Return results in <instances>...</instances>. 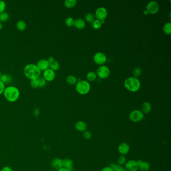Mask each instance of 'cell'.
<instances>
[{
  "label": "cell",
  "instance_id": "obj_1",
  "mask_svg": "<svg viewBox=\"0 0 171 171\" xmlns=\"http://www.w3.org/2000/svg\"><path fill=\"white\" fill-rule=\"evenodd\" d=\"M24 74L29 79H36L40 77L41 71L37 67L36 64L30 63L27 64L24 68Z\"/></svg>",
  "mask_w": 171,
  "mask_h": 171
},
{
  "label": "cell",
  "instance_id": "obj_2",
  "mask_svg": "<svg viewBox=\"0 0 171 171\" xmlns=\"http://www.w3.org/2000/svg\"><path fill=\"white\" fill-rule=\"evenodd\" d=\"M3 94L4 97L8 101L14 102L19 98L20 92L17 87L10 85L6 87Z\"/></svg>",
  "mask_w": 171,
  "mask_h": 171
},
{
  "label": "cell",
  "instance_id": "obj_3",
  "mask_svg": "<svg viewBox=\"0 0 171 171\" xmlns=\"http://www.w3.org/2000/svg\"><path fill=\"white\" fill-rule=\"evenodd\" d=\"M124 85L126 89L129 91L135 92L139 90L141 87V82L137 78L131 77L125 80Z\"/></svg>",
  "mask_w": 171,
  "mask_h": 171
},
{
  "label": "cell",
  "instance_id": "obj_4",
  "mask_svg": "<svg viewBox=\"0 0 171 171\" xmlns=\"http://www.w3.org/2000/svg\"><path fill=\"white\" fill-rule=\"evenodd\" d=\"M90 85L88 81L81 80L76 84V90L78 94L85 95L90 91Z\"/></svg>",
  "mask_w": 171,
  "mask_h": 171
},
{
  "label": "cell",
  "instance_id": "obj_5",
  "mask_svg": "<svg viewBox=\"0 0 171 171\" xmlns=\"http://www.w3.org/2000/svg\"><path fill=\"white\" fill-rule=\"evenodd\" d=\"M144 118V114L139 110H132L129 115V120L134 122H138L143 120Z\"/></svg>",
  "mask_w": 171,
  "mask_h": 171
},
{
  "label": "cell",
  "instance_id": "obj_6",
  "mask_svg": "<svg viewBox=\"0 0 171 171\" xmlns=\"http://www.w3.org/2000/svg\"><path fill=\"white\" fill-rule=\"evenodd\" d=\"M97 74L99 77L101 79H106L110 75V70L107 66L101 65L97 69Z\"/></svg>",
  "mask_w": 171,
  "mask_h": 171
},
{
  "label": "cell",
  "instance_id": "obj_7",
  "mask_svg": "<svg viewBox=\"0 0 171 171\" xmlns=\"http://www.w3.org/2000/svg\"><path fill=\"white\" fill-rule=\"evenodd\" d=\"M95 16L98 20L101 21H104L108 16V11L104 8H99L95 12Z\"/></svg>",
  "mask_w": 171,
  "mask_h": 171
},
{
  "label": "cell",
  "instance_id": "obj_8",
  "mask_svg": "<svg viewBox=\"0 0 171 171\" xmlns=\"http://www.w3.org/2000/svg\"><path fill=\"white\" fill-rule=\"evenodd\" d=\"M106 60L107 58L106 55L101 52H97L94 55V61L98 65H102L106 63Z\"/></svg>",
  "mask_w": 171,
  "mask_h": 171
},
{
  "label": "cell",
  "instance_id": "obj_9",
  "mask_svg": "<svg viewBox=\"0 0 171 171\" xmlns=\"http://www.w3.org/2000/svg\"><path fill=\"white\" fill-rule=\"evenodd\" d=\"M146 10L148 12V14H156L159 11V4L155 1L150 2L146 6Z\"/></svg>",
  "mask_w": 171,
  "mask_h": 171
},
{
  "label": "cell",
  "instance_id": "obj_10",
  "mask_svg": "<svg viewBox=\"0 0 171 171\" xmlns=\"http://www.w3.org/2000/svg\"><path fill=\"white\" fill-rule=\"evenodd\" d=\"M56 77V74L54 71L52 69L48 68L46 70L43 71V77L44 78L46 81L51 82L55 80Z\"/></svg>",
  "mask_w": 171,
  "mask_h": 171
},
{
  "label": "cell",
  "instance_id": "obj_11",
  "mask_svg": "<svg viewBox=\"0 0 171 171\" xmlns=\"http://www.w3.org/2000/svg\"><path fill=\"white\" fill-rule=\"evenodd\" d=\"M127 171H137L139 169L138 161L135 160H129L126 162L125 167Z\"/></svg>",
  "mask_w": 171,
  "mask_h": 171
},
{
  "label": "cell",
  "instance_id": "obj_12",
  "mask_svg": "<svg viewBox=\"0 0 171 171\" xmlns=\"http://www.w3.org/2000/svg\"><path fill=\"white\" fill-rule=\"evenodd\" d=\"M49 62H48L47 59H41L40 60H38L36 65L41 71H44L49 68Z\"/></svg>",
  "mask_w": 171,
  "mask_h": 171
},
{
  "label": "cell",
  "instance_id": "obj_13",
  "mask_svg": "<svg viewBox=\"0 0 171 171\" xmlns=\"http://www.w3.org/2000/svg\"><path fill=\"white\" fill-rule=\"evenodd\" d=\"M118 152L122 155H125L129 153L130 148L129 144L127 143H122L118 146Z\"/></svg>",
  "mask_w": 171,
  "mask_h": 171
},
{
  "label": "cell",
  "instance_id": "obj_14",
  "mask_svg": "<svg viewBox=\"0 0 171 171\" xmlns=\"http://www.w3.org/2000/svg\"><path fill=\"white\" fill-rule=\"evenodd\" d=\"M63 167L69 171H73V162L71 159L66 158L62 160Z\"/></svg>",
  "mask_w": 171,
  "mask_h": 171
},
{
  "label": "cell",
  "instance_id": "obj_15",
  "mask_svg": "<svg viewBox=\"0 0 171 171\" xmlns=\"http://www.w3.org/2000/svg\"><path fill=\"white\" fill-rule=\"evenodd\" d=\"M51 166L53 169L58 170L59 169L63 167L62 160L60 158H55L52 161Z\"/></svg>",
  "mask_w": 171,
  "mask_h": 171
},
{
  "label": "cell",
  "instance_id": "obj_16",
  "mask_svg": "<svg viewBox=\"0 0 171 171\" xmlns=\"http://www.w3.org/2000/svg\"><path fill=\"white\" fill-rule=\"evenodd\" d=\"M75 127L77 131L80 132H84L87 131V124L83 121H78L75 125Z\"/></svg>",
  "mask_w": 171,
  "mask_h": 171
},
{
  "label": "cell",
  "instance_id": "obj_17",
  "mask_svg": "<svg viewBox=\"0 0 171 171\" xmlns=\"http://www.w3.org/2000/svg\"><path fill=\"white\" fill-rule=\"evenodd\" d=\"M139 164V169L141 171H148L150 169V165L148 162L142 161L141 160H138Z\"/></svg>",
  "mask_w": 171,
  "mask_h": 171
},
{
  "label": "cell",
  "instance_id": "obj_18",
  "mask_svg": "<svg viewBox=\"0 0 171 171\" xmlns=\"http://www.w3.org/2000/svg\"><path fill=\"white\" fill-rule=\"evenodd\" d=\"M141 111L144 114H147L152 110V105L148 102H144L141 106Z\"/></svg>",
  "mask_w": 171,
  "mask_h": 171
},
{
  "label": "cell",
  "instance_id": "obj_19",
  "mask_svg": "<svg viewBox=\"0 0 171 171\" xmlns=\"http://www.w3.org/2000/svg\"><path fill=\"white\" fill-rule=\"evenodd\" d=\"M75 28L77 29H83L85 27V23L84 21L82 19H77L74 20V25Z\"/></svg>",
  "mask_w": 171,
  "mask_h": 171
},
{
  "label": "cell",
  "instance_id": "obj_20",
  "mask_svg": "<svg viewBox=\"0 0 171 171\" xmlns=\"http://www.w3.org/2000/svg\"><path fill=\"white\" fill-rule=\"evenodd\" d=\"M0 80L5 84L10 83L12 80V77L9 74H2L0 77Z\"/></svg>",
  "mask_w": 171,
  "mask_h": 171
},
{
  "label": "cell",
  "instance_id": "obj_21",
  "mask_svg": "<svg viewBox=\"0 0 171 171\" xmlns=\"http://www.w3.org/2000/svg\"><path fill=\"white\" fill-rule=\"evenodd\" d=\"M26 23L23 20H19L16 23V27L20 31H24L26 28Z\"/></svg>",
  "mask_w": 171,
  "mask_h": 171
},
{
  "label": "cell",
  "instance_id": "obj_22",
  "mask_svg": "<svg viewBox=\"0 0 171 171\" xmlns=\"http://www.w3.org/2000/svg\"><path fill=\"white\" fill-rule=\"evenodd\" d=\"M10 18V15L7 12L4 11L0 13V22H5L7 21Z\"/></svg>",
  "mask_w": 171,
  "mask_h": 171
},
{
  "label": "cell",
  "instance_id": "obj_23",
  "mask_svg": "<svg viewBox=\"0 0 171 171\" xmlns=\"http://www.w3.org/2000/svg\"><path fill=\"white\" fill-rule=\"evenodd\" d=\"M76 0H65L64 1V5L67 8L71 9L76 5Z\"/></svg>",
  "mask_w": 171,
  "mask_h": 171
},
{
  "label": "cell",
  "instance_id": "obj_24",
  "mask_svg": "<svg viewBox=\"0 0 171 171\" xmlns=\"http://www.w3.org/2000/svg\"><path fill=\"white\" fill-rule=\"evenodd\" d=\"M60 68V64L57 61L55 60L54 61H53L52 63H50L49 64V68L52 69L53 71H57Z\"/></svg>",
  "mask_w": 171,
  "mask_h": 171
},
{
  "label": "cell",
  "instance_id": "obj_25",
  "mask_svg": "<svg viewBox=\"0 0 171 171\" xmlns=\"http://www.w3.org/2000/svg\"><path fill=\"white\" fill-rule=\"evenodd\" d=\"M96 77H97L96 74L94 72H93V71L89 72L87 74V80H88V81H94V80L96 79Z\"/></svg>",
  "mask_w": 171,
  "mask_h": 171
},
{
  "label": "cell",
  "instance_id": "obj_26",
  "mask_svg": "<svg viewBox=\"0 0 171 171\" xmlns=\"http://www.w3.org/2000/svg\"><path fill=\"white\" fill-rule=\"evenodd\" d=\"M163 31L167 35H170L171 33V22H167L164 25L163 27Z\"/></svg>",
  "mask_w": 171,
  "mask_h": 171
},
{
  "label": "cell",
  "instance_id": "obj_27",
  "mask_svg": "<svg viewBox=\"0 0 171 171\" xmlns=\"http://www.w3.org/2000/svg\"><path fill=\"white\" fill-rule=\"evenodd\" d=\"M66 81L69 85H73L76 83L77 79L75 77V76H73V75H69V76H67V78H66Z\"/></svg>",
  "mask_w": 171,
  "mask_h": 171
},
{
  "label": "cell",
  "instance_id": "obj_28",
  "mask_svg": "<svg viewBox=\"0 0 171 171\" xmlns=\"http://www.w3.org/2000/svg\"><path fill=\"white\" fill-rule=\"evenodd\" d=\"M92 27L94 28V29L95 30H97V29H99L101 27L102 23L101 22V21L98 20H95L92 22Z\"/></svg>",
  "mask_w": 171,
  "mask_h": 171
},
{
  "label": "cell",
  "instance_id": "obj_29",
  "mask_svg": "<svg viewBox=\"0 0 171 171\" xmlns=\"http://www.w3.org/2000/svg\"><path fill=\"white\" fill-rule=\"evenodd\" d=\"M30 85L32 88H37L39 87V80L38 78L30 80Z\"/></svg>",
  "mask_w": 171,
  "mask_h": 171
},
{
  "label": "cell",
  "instance_id": "obj_30",
  "mask_svg": "<svg viewBox=\"0 0 171 171\" xmlns=\"http://www.w3.org/2000/svg\"><path fill=\"white\" fill-rule=\"evenodd\" d=\"M117 161H118V165L123 166L124 165H125V163L127 162V159H126V158L125 156L121 155L118 157Z\"/></svg>",
  "mask_w": 171,
  "mask_h": 171
},
{
  "label": "cell",
  "instance_id": "obj_31",
  "mask_svg": "<svg viewBox=\"0 0 171 171\" xmlns=\"http://www.w3.org/2000/svg\"><path fill=\"white\" fill-rule=\"evenodd\" d=\"M85 20L89 23H92L95 20V16L91 13H88L85 16Z\"/></svg>",
  "mask_w": 171,
  "mask_h": 171
},
{
  "label": "cell",
  "instance_id": "obj_32",
  "mask_svg": "<svg viewBox=\"0 0 171 171\" xmlns=\"http://www.w3.org/2000/svg\"><path fill=\"white\" fill-rule=\"evenodd\" d=\"M141 74V70L139 67H137L133 70V75L134 77H139Z\"/></svg>",
  "mask_w": 171,
  "mask_h": 171
},
{
  "label": "cell",
  "instance_id": "obj_33",
  "mask_svg": "<svg viewBox=\"0 0 171 171\" xmlns=\"http://www.w3.org/2000/svg\"><path fill=\"white\" fill-rule=\"evenodd\" d=\"M65 23L67 26L72 27L74 25V20L71 17H68L66 19Z\"/></svg>",
  "mask_w": 171,
  "mask_h": 171
},
{
  "label": "cell",
  "instance_id": "obj_34",
  "mask_svg": "<svg viewBox=\"0 0 171 171\" xmlns=\"http://www.w3.org/2000/svg\"><path fill=\"white\" fill-rule=\"evenodd\" d=\"M38 80H39V87H43L46 85L47 81L43 77H41V76L39 77L38 78Z\"/></svg>",
  "mask_w": 171,
  "mask_h": 171
},
{
  "label": "cell",
  "instance_id": "obj_35",
  "mask_svg": "<svg viewBox=\"0 0 171 171\" xmlns=\"http://www.w3.org/2000/svg\"><path fill=\"white\" fill-rule=\"evenodd\" d=\"M6 3L3 0H0V13L5 11Z\"/></svg>",
  "mask_w": 171,
  "mask_h": 171
},
{
  "label": "cell",
  "instance_id": "obj_36",
  "mask_svg": "<svg viewBox=\"0 0 171 171\" xmlns=\"http://www.w3.org/2000/svg\"><path fill=\"white\" fill-rule=\"evenodd\" d=\"M113 170L114 171H127L125 167L120 165H115Z\"/></svg>",
  "mask_w": 171,
  "mask_h": 171
},
{
  "label": "cell",
  "instance_id": "obj_37",
  "mask_svg": "<svg viewBox=\"0 0 171 171\" xmlns=\"http://www.w3.org/2000/svg\"><path fill=\"white\" fill-rule=\"evenodd\" d=\"M83 137L86 139H89L91 138V133L89 131H85L83 132Z\"/></svg>",
  "mask_w": 171,
  "mask_h": 171
},
{
  "label": "cell",
  "instance_id": "obj_38",
  "mask_svg": "<svg viewBox=\"0 0 171 171\" xmlns=\"http://www.w3.org/2000/svg\"><path fill=\"white\" fill-rule=\"evenodd\" d=\"M5 88V84L0 80V95L4 93Z\"/></svg>",
  "mask_w": 171,
  "mask_h": 171
},
{
  "label": "cell",
  "instance_id": "obj_39",
  "mask_svg": "<svg viewBox=\"0 0 171 171\" xmlns=\"http://www.w3.org/2000/svg\"><path fill=\"white\" fill-rule=\"evenodd\" d=\"M40 109L38 108H35V109L34 110L33 114L35 117L39 116V115H40Z\"/></svg>",
  "mask_w": 171,
  "mask_h": 171
},
{
  "label": "cell",
  "instance_id": "obj_40",
  "mask_svg": "<svg viewBox=\"0 0 171 171\" xmlns=\"http://www.w3.org/2000/svg\"><path fill=\"white\" fill-rule=\"evenodd\" d=\"M101 171H114L111 168V167H110L109 166L108 167H103Z\"/></svg>",
  "mask_w": 171,
  "mask_h": 171
},
{
  "label": "cell",
  "instance_id": "obj_41",
  "mask_svg": "<svg viewBox=\"0 0 171 171\" xmlns=\"http://www.w3.org/2000/svg\"><path fill=\"white\" fill-rule=\"evenodd\" d=\"M1 171H13L11 169L10 167H8V166H6L2 168Z\"/></svg>",
  "mask_w": 171,
  "mask_h": 171
},
{
  "label": "cell",
  "instance_id": "obj_42",
  "mask_svg": "<svg viewBox=\"0 0 171 171\" xmlns=\"http://www.w3.org/2000/svg\"><path fill=\"white\" fill-rule=\"evenodd\" d=\"M48 62H49V63H52V62H53V61H54L55 59L53 56H50L48 58Z\"/></svg>",
  "mask_w": 171,
  "mask_h": 171
},
{
  "label": "cell",
  "instance_id": "obj_43",
  "mask_svg": "<svg viewBox=\"0 0 171 171\" xmlns=\"http://www.w3.org/2000/svg\"><path fill=\"white\" fill-rule=\"evenodd\" d=\"M57 171H69L68 170L66 169H65V168H64V167H62V168H61L60 169H59Z\"/></svg>",
  "mask_w": 171,
  "mask_h": 171
},
{
  "label": "cell",
  "instance_id": "obj_44",
  "mask_svg": "<svg viewBox=\"0 0 171 171\" xmlns=\"http://www.w3.org/2000/svg\"><path fill=\"white\" fill-rule=\"evenodd\" d=\"M143 13H144V14L145 15H148V12L146 10H145V11H144Z\"/></svg>",
  "mask_w": 171,
  "mask_h": 171
},
{
  "label": "cell",
  "instance_id": "obj_45",
  "mask_svg": "<svg viewBox=\"0 0 171 171\" xmlns=\"http://www.w3.org/2000/svg\"><path fill=\"white\" fill-rule=\"evenodd\" d=\"M3 28V25L1 22H0V30H2Z\"/></svg>",
  "mask_w": 171,
  "mask_h": 171
},
{
  "label": "cell",
  "instance_id": "obj_46",
  "mask_svg": "<svg viewBox=\"0 0 171 171\" xmlns=\"http://www.w3.org/2000/svg\"><path fill=\"white\" fill-rule=\"evenodd\" d=\"M1 75H2V73H1V71L0 70V77L1 76Z\"/></svg>",
  "mask_w": 171,
  "mask_h": 171
}]
</instances>
